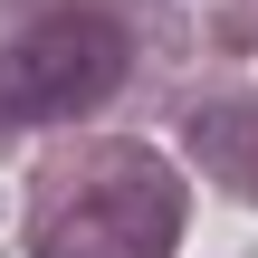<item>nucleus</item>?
Returning a JSON list of instances; mask_svg holds the SVG:
<instances>
[{
	"instance_id": "obj_1",
	"label": "nucleus",
	"mask_w": 258,
	"mask_h": 258,
	"mask_svg": "<svg viewBox=\"0 0 258 258\" xmlns=\"http://www.w3.org/2000/svg\"><path fill=\"white\" fill-rule=\"evenodd\" d=\"M124 19L115 10H48L0 48V115L10 124H57L86 115L124 86Z\"/></svg>"
},
{
	"instance_id": "obj_2",
	"label": "nucleus",
	"mask_w": 258,
	"mask_h": 258,
	"mask_svg": "<svg viewBox=\"0 0 258 258\" xmlns=\"http://www.w3.org/2000/svg\"><path fill=\"white\" fill-rule=\"evenodd\" d=\"M172 239H182V191L144 153L105 163L77 201L38 220V258H172Z\"/></svg>"
},
{
	"instance_id": "obj_3",
	"label": "nucleus",
	"mask_w": 258,
	"mask_h": 258,
	"mask_svg": "<svg viewBox=\"0 0 258 258\" xmlns=\"http://www.w3.org/2000/svg\"><path fill=\"white\" fill-rule=\"evenodd\" d=\"M191 144H201V163L220 182H258V105H201Z\"/></svg>"
}]
</instances>
